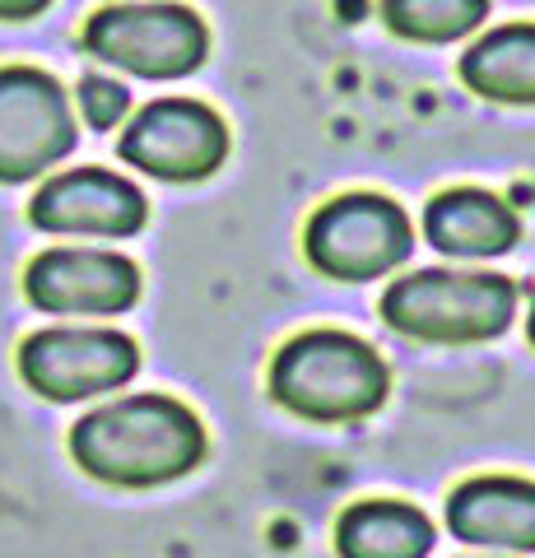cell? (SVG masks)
I'll return each instance as SVG.
<instances>
[{"mask_svg": "<svg viewBox=\"0 0 535 558\" xmlns=\"http://www.w3.org/2000/svg\"><path fill=\"white\" fill-rule=\"evenodd\" d=\"M461 80L489 102H535V24H503L461 57Z\"/></svg>", "mask_w": 535, "mask_h": 558, "instance_id": "14", "label": "cell"}, {"mask_svg": "<svg viewBox=\"0 0 535 558\" xmlns=\"http://www.w3.org/2000/svg\"><path fill=\"white\" fill-rule=\"evenodd\" d=\"M75 149L71 98L38 65H0V182L20 186Z\"/></svg>", "mask_w": 535, "mask_h": 558, "instance_id": "7", "label": "cell"}, {"mask_svg": "<svg viewBox=\"0 0 535 558\" xmlns=\"http://www.w3.org/2000/svg\"><path fill=\"white\" fill-rule=\"evenodd\" d=\"M391 373L364 340L344 330L293 336L270 363V396L313 424H350L387 400Z\"/></svg>", "mask_w": 535, "mask_h": 558, "instance_id": "2", "label": "cell"}, {"mask_svg": "<svg viewBox=\"0 0 535 558\" xmlns=\"http://www.w3.org/2000/svg\"><path fill=\"white\" fill-rule=\"evenodd\" d=\"M149 205L135 182L108 168H71L51 178L28 205L33 229L42 233H89V238H131L145 229Z\"/></svg>", "mask_w": 535, "mask_h": 558, "instance_id": "10", "label": "cell"}, {"mask_svg": "<svg viewBox=\"0 0 535 558\" xmlns=\"http://www.w3.org/2000/svg\"><path fill=\"white\" fill-rule=\"evenodd\" d=\"M382 20L405 43H461L489 20V0H382Z\"/></svg>", "mask_w": 535, "mask_h": 558, "instance_id": "15", "label": "cell"}, {"mask_svg": "<svg viewBox=\"0 0 535 558\" xmlns=\"http://www.w3.org/2000/svg\"><path fill=\"white\" fill-rule=\"evenodd\" d=\"M71 457L112 488H154L205 461V428L172 396H122L71 428Z\"/></svg>", "mask_w": 535, "mask_h": 558, "instance_id": "1", "label": "cell"}, {"mask_svg": "<svg viewBox=\"0 0 535 558\" xmlns=\"http://www.w3.org/2000/svg\"><path fill=\"white\" fill-rule=\"evenodd\" d=\"M80 108H84V121H89L94 131H112L117 121L131 112V94L122 84L102 80V75H89L80 84Z\"/></svg>", "mask_w": 535, "mask_h": 558, "instance_id": "16", "label": "cell"}, {"mask_svg": "<svg viewBox=\"0 0 535 558\" xmlns=\"http://www.w3.org/2000/svg\"><path fill=\"white\" fill-rule=\"evenodd\" d=\"M141 373V349L112 326H51L20 344V377L42 400H89Z\"/></svg>", "mask_w": 535, "mask_h": 558, "instance_id": "6", "label": "cell"}, {"mask_svg": "<svg viewBox=\"0 0 535 558\" xmlns=\"http://www.w3.org/2000/svg\"><path fill=\"white\" fill-rule=\"evenodd\" d=\"M122 159L159 182H200L229 159V126L210 102L159 98L122 131Z\"/></svg>", "mask_w": 535, "mask_h": 558, "instance_id": "8", "label": "cell"}, {"mask_svg": "<svg viewBox=\"0 0 535 558\" xmlns=\"http://www.w3.org/2000/svg\"><path fill=\"white\" fill-rule=\"evenodd\" d=\"M303 242L307 260L326 279H344V284H364V279L396 270L414 247L405 209L373 191H354V196L321 205L307 219Z\"/></svg>", "mask_w": 535, "mask_h": 558, "instance_id": "5", "label": "cell"}, {"mask_svg": "<svg viewBox=\"0 0 535 558\" xmlns=\"http://www.w3.org/2000/svg\"><path fill=\"white\" fill-rule=\"evenodd\" d=\"M531 340H535V307H531Z\"/></svg>", "mask_w": 535, "mask_h": 558, "instance_id": "18", "label": "cell"}, {"mask_svg": "<svg viewBox=\"0 0 535 558\" xmlns=\"http://www.w3.org/2000/svg\"><path fill=\"white\" fill-rule=\"evenodd\" d=\"M24 293L51 317H117L141 299V270L122 252L98 247H51L33 256Z\"/></svg>", "mask_w": 535, "mask_h": 558, "instance_id": "9", "label": "cell"}, {"mask_svg": "<svg viewBox=\"0 0 535 558\" xmlns=\"http://www.w3.org/2000/svg\"><path fill=\"white\" fill-rule=\"evenodd\" d=\"M447 526L465 545H498L516 554H535V484L485 475L461 484L447 502Z\"/></svg>", "mask_w": 535, "mask_h": 558, "instance_id": "11", "label": "cell"}, {"mask_svg": "<svg viewBox=\"0 0 535 558\" xmlns=\"http://www.w3.org/2000/svg\"><path fill=\"white\" fill-rule=\"evenodd\" d=\"M84 47L135 80H182L210 57V28L196 10L168 0L108 5L84 24Z\"/></svg>", "mask_w": 535, "mask_h": 558, "instance_id": "4", "label": "cell"}, {"mask_svg": "<svg viewBox=\"0 0 535 558\" xmlns=\"http://www.w3.org/2000/svg\"><path fill=\"white\" fill-rule=\"evenodd\" d=\"M391 330L428 344H479L503 336L516 317V289L503 275L420 270L396 279L382 299Z\"/></svg>", "mask_w": 535, "mask_h": 558, "instance_id": "3", "label": "cell"}, {"mask_svg": "<svg viewBox=\"0 0 535 558\" xmlns=\"http://www.w3.org/2000/svg\"><path fill=\"white\" fill-rule=\"evenodd\" d=\"M340 558H428L434 521L410 502H354L336 526Z\"/></svg>", "mask_w": 535, "mask_h": 558, "instance_id": "13", "label": "cell"}, {"mask_svg": "<svg viewBox=\"0 0 535 558\" xmlns=\"http://www.w3.org/2000/svg\"><path fill=\"white\" fill-rule=\"evenodd\" d=\"M424 233L442 256H503L516 247L522 223L512 209L475 186H457L428 201L424 209Z\"/></svg>", "mask_w": 535, "mask_h": 558, "instance_id": "12", "label": "cell"}, {"mask_svg": "<svg viewBox=\"0 0 535 558\" xmlns=\"http://www.w3.org/2000/svg\"><path fill=\"white\" fill-rule=\"evenodd\" d=\"M47 5H51V0H0V20H5V24H24V20H38Z\"/></svg>", "mask_w": 535, "mask_h": 558, "instance_id": "17", "label": "cell"}]
</instances>
